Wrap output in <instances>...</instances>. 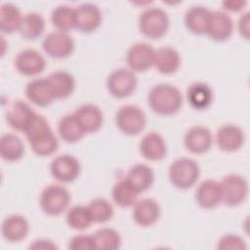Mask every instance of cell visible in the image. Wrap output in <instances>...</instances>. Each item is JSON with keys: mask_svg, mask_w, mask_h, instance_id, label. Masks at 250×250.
Masks as SVG:
<instances>
[{"mask_svg": "<svg viewBox=\"0 0 250 250\" xmlns=\"http://www.w3.org/2000/svg\"><path fill=\"white\" fill-rule=\"evenodd\" d=\"M33 152L39 156L53 154L59 147V142L53 133L48 121L37 114L24 133Z\"/></svg>", "mask_w": 250, "mask_h": 250, "instance_id": "6da1fadb", "label": "cell"}, {"mask_svg": "<svg viewBox=\"0 0 250 250\" xmlns=\"http://www.w3.org/2000/svg\"><path fill=\"white\" fill-rule=\"evenodd\" d=\"M149 107L159 115L177 113L183 105V97L178 88L171 84L161 83L153 86L147 96Z\"/></svg>", "mask_w": 250, "mask_h": 250, "instance_id": "7a4b0ae2", "label": "cell"}, {"mask_svg": "<svg viewBox=\"0 0 250 250\" xmlns=\"http://www.w3.org/2000/svg\"><path fill=\"white\" fill-rule=\"evenodd\" d=\"M138 25L146 37L159 39L166 34L169 28V18L164 10L151 7L140 15Z\"/></svg>", "mask_w": 250, "mask_h": 250, "instance_id": "3957f363", "label": "cell"}, {"mask_svg": "<svg viewBox=\"0 0 250 250\" xmlns=\"http://www.w3.org/2000/svg\"><path fill=\"white\" fill-rule=\"evenodd\" d=\"M200 175L198 164L187 157L175 160L169 167V180L174 187L180 189L191 188Z\"/></svg>", "mask_w": 250, "mask_h": 250, "instance_id": "277c9868", "label": "cell"}, {"mask_svg": "<svg viewBox=\"0 0 250 250\" xmlns=\"http://www.w3.org/2000/svg\"><path fill=\"white\" fill-rule=\"evenodd\" d=\"M39 202L45 214L59 216L67 209L70 203V194L62 186L50 185L42 190Z\"/></svg>", "mask_w": 250, "mask_h": 250, "instance_id": "5b68a950", "label": "cell"}, {"mask_svg": "<svg viewBox=\"0 0 250 250\" xmlns=\"http://www.w3.org/2000/svg\"><path fill=\"white\" fill-rule=\"evenodd\" d=\"M115 124L123 134L136 136L145 129L146 117L141 107L127 104L121 106L116 112Z\"/></svg>", "mask_w": 250, "mask_h": 250, "instance_id": "8992f818", "label": "cell"}, {"mask_svg": "<svg viewBox=\"0 0 250 250\" xmlns=\"http://www.w3.org/2000/svg\"><path fill=\"white\" fill-rule=\"evenodd\" d=\"M222 202L229 207L241 204L248 195V183L246 179L237 174H229L220 182Z\"/></svg>", "mask_w": 250, "mask_h": 250, "instance_id": "52a82bcc", "label": "cell"}, {"mask_svg": "<svg viewBox=\"0 0 250 250\" xmlns=\"http://www.w3.org/2000/svg\"><path fill=\"white\" fill-rule=\"evenodd\" d=\"M138 80L131 69L118 68L113 70L106 79V88L109 94L117 99L131 96L137 88Z\"/></svg>", "mask_w": 250, "mask_h": 250, "instance_id": "ba28073f", "label": "cell"}, {"mask_svg": "<svg viewBox=\"0 0 250 250\" xmlns=\"http://www.w3.org/2000/svg\"><path fill=\"white\" fill-rule=\"evenodd\" d=\"M42 48L51 58L65 59L72 54L74 42L68 33L57 30L45 36L42 42Z\"/></svg>", "mask_w": 250, "mask_h": 250, "instance_id": "9c48e42d", "label": "cell"}, {"mask_svg": "<svg viewBox=\"0 0 250 250\" xmlns=\"http://www.w3.org/2000/svg\"><path fill=\"white\" fill-rule=\"evenodd\" d=\"M155 50L151 45L139 42L132 45L126 55V62L133 72H144L153 65Z\"/></svg>", "mask_w": 250, "mask_h": 250, "instance_id": "30bf717a", "label": "cell"}, {"mask_svg": "<svg viewBox=\"0 0 250 250\" xmlns=\"http://www.w3.org/2000/svg\"><path fill=\"white\" fill-rule=\"evenodd\" d=\"M80 163L73 155L62 154L57 156L50 165L52 176L61 183H71L80 174Z\"/></svg>", "mask_w": 250, "mask_h": 250, "instance_id": "8fae6325", "label": "cell"}, {"mask_svg": "<svg viewBox=\"0 0 250 250\" xmlns=\"http://www.w3.org/2000/svg\"><path fill=\"white\" fill-rule=\"evenodd\" d=\"M233 32L231 18L223 11H210L206 33L209 38L217 42L228 40Z\"/></svg>", "mask_w": 250, "mask_h": 250, "instance_id": "7c38bea8", "label": "cell"}, {"mask_svg": "<svg viewBox=\"0 0 250 250\" xmlns=\"http://www.w3.org/2000/svg\"><path fill=\"white\" fill-rule=\"evenodd\" d=\"M37 113L24 102H14L7 110V123L16 131L25 133Z\"/></svg>", "mask_w": 250, "mask_h": 250, "instance_id": "4fadbf2b", "label": "cell"}, {"mask_svg": "<svg viewBox=\"0 0 250 250\" xmlns=\"http://www.w3.org/2000/svg\"><path fill=\"white\" fill-rule=\"evenodd\" d=\"M15 66L16 69L24 76H35L44 70L46 62L38 51L25 49L17 55Z\"/></svg>", "mask_w": 250, "mask_h": 250, "instance_id": "5bb4252c", "label": "cell"}, {"mask_svg": "<svg viewBox=\"0 0 250 250\" xmlns=\"http://www.w3.org/2000/svg\"><path fill=\"white\" fill-rule=\"evenodd\" d=\"M75 9V28L81 32H93L102 23V13L98 6L84 3Z\"/></svg>", "mask_w": 250, "mask_h": 250, "instance_id": "9a60e30c", "label": "cell"}, {"mask_svg": "<svg viewBox=\"0 0 250 250\" xmlns=\"http://www.w3.org/2000/svg\"><path fill=\"white\" fill-rule=\"evenodd\" d=\"M213 137L210 130L204 126H193L188 130L184 138L186 148L191 153L207 152L212 146Z\"/></svg>", "mask_w": 250, "mask_h": 250, "instance_id": "2e32d148", "label": "cell"}, {"mask_svg": "<svg viewBox=\"0 0 250 250\" xmlns=\"http://www.w3.org/2000/svg\"><path fill=\"white\" fill-rule=\"evenodd\" d=\"M216 141L221 150L232 152L243 146L245 136L240 127L233 124H226L218 129Z\"/></svg>", "mask_w": 250, "mask_h": 250, "instance_id": "e0dca14e", "label": "cell"}, {"mask_svg": "<svg viewBox=\"0 0 250 250\" xmlns=\"http://www.w3.org/2000/svg\"><path fill=\"white\" fill-rule=\"evenodd\" d=\"M73 114L85 134L97 132L104 122L102 110L99 106L93 104H82Z\"/></svg>", "mask_w": 250, "mask_h": 250, "instance_id": "ac0fdd59", "label": "cell"}, {"mask_svg": "<svg viewBox=\"0 0 250 250\" xmlns=\"http://www.w3.org/2000/svg\"><path fill=\"white\" fill-rule=\"evenodd\" d=\"M133 206V219L141 227H150L160 217V207L154 199L144 198L137 200Z\"/></svg>", "mask_w": 250, "mask_h": 250, "instance_id": "d6986e66", "label": "cell"}, {"mask_svg": "<svg viewBox=\"0 0 250 250\" xmlns=\"http://www.w3.org/2000/svg\"><path fill=\"white\" fill-rule=\"evenodd\" d=\"M140 152L144 158L150 161H159L166 156L167 147L163 137L156 132L145 135L140 143Z\"/></svg>", "mask_w": 250, "mask_h": 250, "instance_id": "ffe728a7", "label": "cell"}, {"mask_svg": "<svg viewBox=\"0 0 250 250\" xmlns=\"http://www.w3.org/2000/svg\"><path fill=\"white\" fill-rule=\"evenodd\" d=\"M195 200L203 209H212L222 202L220 183L215 180L207 179L196 188Z\"/></svg>", "mask_w": 250, "mask_h": 250, "instance_id": "44dd1931", "label": "cell"}, {"mask_svg": "<svg viewBox=\"0 0 250 250\" xmlns=\"http://www.w3.org/2000/svg\"><path fill=\"white\" fill-rule=\"evenodd\" d=\"M29 231L27 220L18 214L8 216L2 223L1 232L3 237L10 242H19L24 239Z\"/></svg>", "mask_w": 250, "mask_h": 250, "instance_id": "7402d4cb", "label": "cell"}, {"mask_svg": "<svg viewBox=\"0 0 250 250\" xmlns=\"http://www.w3.org/2000/svg\"><path fill=\"white\" fill-rule=\"evenodd\" d=\"M153 65L162 74L175 73L181 65L180 54L172 47H161L154 52Z\"/></svg>", "mask_w": 250, "mask_h": 250, "instance_id": "603a6c76", "label": "cell"}, {"mask_svg": "<svg viewBox=\"0 0 250 250\" xmlns=\"http://www.w3.org/2000/svg\"><path fill=\"white\" fill-rule=\"evenodd\" d=\"M25 95L37 106H47L55 100L47 78H37L27 83Z\"/></svg>", "mask_w": 250, "mask_h": 250, "instance_id": "cb8c5ba5", "label": "cell"}, {"mask_svg": "<svg viewBox=\"0 0 250 250\" xmlns=\"http://www.w3.org/2000/svg\"><path fill=\"white\" fill-rule=\"evenodd\" d=\"M47 80L55 100L66 99L75 89V79L66 71H54L47 77Z\"/></svg>", "mask_w": 250, "mask_h": 250, "instance_id": "d4e9b609", "label": "cell"}, {"mask_svg": "<svg viewBox=\"0 0 250 250\" xmlns=\"http://www.w3.org/2000/svg\"><path fill=\"white\" fill-rule=\"evenodd\" d=\"M125 179L140 193L151 187L154 180V174L149 166L139 163L130 168Z\"/></svg>", "mask_w": 250, "mask_h": 250, "instance_id": "484cf974", "label": "cell"}, {"mask_svg": "<svg viewBox=\"0 0 250 250\" xmlns=\"http://www.w3.org/2000/svg\"><path fill=\"white\" fill-rule=\"evenodd\" d=\"M210 10L203 6H193L185 15V25L193 34L202 35L206 33V27Z\"/></svg>", "mask_w": 250, "mask_h": 250, "instance_id": "4316f807", "label": "cell"}, {"mask_svg": "<svg viewBox=\"0 0 250 250\" xmlns=\"http://www.w3.org/2000/svg\"><path fill=\"white\" fill-rule=\"evenodd\" d=\"M187 100L193 108L198 110L205 109L213 101V91L206 83L196 82L188 87Z\"/></svg>", "mask_w": 250, "mask_h": 250, "instance_id": "83f0119b", "label": "cell"}, {"mask_svg": "<svg viewBox=\"0 0 250 250\" xmlns=\"http://www.w3.org/2000/svg\"><path fill=\"white\" fill-rule=\"evenodd\" d=\"M24 154V146L22 141L15 134L7 133L1 136L0 155L2 159L8 162L20 160Z\"/></svg>", "mask_w": 250, "mask_h": 250, "instance_id": "f1b7e54d", "label": "cell"}, {"mask_svg": "<svg viewBox=\"0 0 250 250\" xmlns=\"http://www.w3.org/2000/svg\"><path fill=\"white\" fill-rule=\"evenodd\" d=\"M22 16L20 9L12 4L5 3L0 9V30L2 33L9 34L20 29L22 21Z\"/></svg>", "mask_w": 250, "mask_h": 250, "instance_id": "f546056e", "label": "cell"}, {"mask_svg": "<svg viewBox=\"0 0 250 250\" xmlns=\"http://www.w3.org/2000/svg\"><path fill=\"white\" fill-rule=\"evenodd\" d=\"M58 133L61 139L68 144L80 141L85 135L73 113L66 114L60 119L58 124Z\"/></svg>", "mask_w": 250, "mask_h": 250, "instance_id": "4dcf8cb0", "label": "cell"}, {"mask_svg": "<svg viewBox=\"0 0 250 250\" xmlns=\"http://www.w3.org/2000/svg\"><path fill=\"white\" fill-rule=\"evenodd\" d=\"M44 29V18L38 13H28L23 16L19 32L24 39L34 40L43 33Z\"/></svg>", "mask_w": 250, "mask_h": 250, "instance_id": "1f68e13d", "label": "cell"}, {"mask_svg": "<svg viewBox=\"0 0 250 250\" xmlns=\"http://www.w3.org/2000/svg\"><path fill=\"white\" fill-rule=\"evenodd\" d=\"M53 25L62 32H68L75 28V9L66 5L56 7L51 14Z\"/></svg>", "mask_w": 250, "mask_h": 250, "instance_id": "d6a6232c", "label": "cell"}, {"mask_svg": "<svg viewBox=\"0 0 250 250\" xmlns=\"http://www.w3.org/2000/svg\"><path fill=\"white\" fill-rule=\"evenodd\" d=\"M139 192L126 180L118 181L112 188V198L120 207H130L137 202Z\"/></svg>", "mask_w": 250, "mask_h": 250, "instance_id": "836d02e7", "label": "cell"}, {"mask_svg": "<svg viewBox=\"0 0 250 250\" xmlns=\"http://www.w3.org/2000/svg\"><path fill=\"white\" fill-rule=\"evenodd\" d=\"M65 220L68 227L76 230L88 229L94 223L88 207L84 205H75L71 207L66 213Z\"/></svg>", "mask_w": 250, "mask_h": 250, "instance_id": "e575fe53", "label": "cell"}, {"mask_svg": "<svg viewBox=\"0 0 250 250\" xmlns=\"http://www.w3.org/2000/svg\"><path fill=\"white\" fill-rule=\"evenodd\" d=\"M96 249L115 250L121 245V237L119 233L110 228H103L98 229L94 234Z\"/></svg>", "mask_w": 250, "mask_h": 250, "instance_id": "d590c367", "label": "cell"}, {"mask_svg": "<svg viewBox=\"0 0 250 250\" xmlns=\"http://www.w3.org/2000/svg\"><path fill=\"white\" fill-rule=\"evenodd\" d=\"M87 207L94 223H105L113 216V207L104 198H95Z\"/></svg>", "mask_w": 250, "mask_h": 250, "instance_id": "8d00e7d4", "label": "cell"}, {"mask_svg": "<svg viewBox=\"0 0 250 250\" xmlns=\"http://www.w3.org/2000/svg\"><path fill=\"white\" fill-rule=\"evenodd\" d=\"M218 248L223 250H244L246 249V244L240 236L229 233L221 237L218 243Z\"/></svg>", "mask_w": 250, "mask_h": 250, "instance_id": "74e56055", "label": "cell"}, {"mask_svg": "<svg viewBox=\"0 0 250 250\" xmlns=\"http://www.w3.org/2000/svg\"><path fill=\"white\" fill-rule=\"evenodd\" d=\"M68 248L72 250H91L96 249L93 235L78 234L73 236L68 243Z\"/></svg>", "mask_w": 250, "mask_h": 250, "instance_id": "f35d334b", "label": "cell"}, {"mask_svg": "<svg viewBox=\"0 0 250 250\" xmlns=\"http://www.w3.org/2000/svg\"><path fill=\"white\" fill-rule=\"evenodd\" d=\"M238 31L239 34L244 38H249V32H250V14L244 13L240 16L238 20Z\"/></svg>", "mask_w": 250, "mask_h": 250, "instance_id": "ab89813d", "label": "cell"}, {"mask_svg": "<svg viewBox=\"0 0 250 250\" xmlns=\"http://www.w3.org/2000/svg\"><path fill=\"white\" fill-rule=\"evenodd\" d=\"M247 2L246 1H238V0H226L222 3L223 9L225 11H229L231 13H236L241 11L245 6Z\"/></svg>", "mask_w": 250, "mask_h": 250, "instance_id": "60d3db41", "label": "cell"}, {"mask_svg": "<svg viewBox=\"0 0 250 250\" xmlns=\"http://www.w3.org/2000/svg\"><path fill=\"white\" fill-rule=\"evenodd\" d=\"M30 249H57L58 247L51 240L48 239H39L33 241L29 246Z\"/></svg>", "mask_w": 250, "mask_h": 250, "instance_id": "b9f144b4", "label": "cell"}]
</instances>
